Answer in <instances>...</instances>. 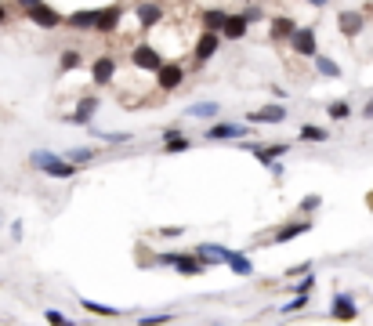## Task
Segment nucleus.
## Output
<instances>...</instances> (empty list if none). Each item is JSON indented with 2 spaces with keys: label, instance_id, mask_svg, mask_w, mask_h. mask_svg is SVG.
Listing matches in <instances>:
<instances>
[{
  "label": "nucleus",
  "instance_id": "5",
  "mask_svg": "<svg viewBox=\"0 0 373 326\" xmlns=\"http://www.w3.org/2000/svg\"><path fill=\"white\" fill-rule=\"evenodd\" d=\"M327 316H330L333 323H355V319H359V304H355L352 293H333Z\"/></svg>",
  "mask_w": 373,
  "mask_h": 326
},
{
  "label": "nucleus",
  "instance_id": "2",
  "mask_svg": "<svg viewBox=\"0 0 373 326\" xmlns=\"http://www.w3.org/2000/svg\"><path fill=\"white\" fill-rule=\"evenodd\" d=\"M153 265H164V268H174V272H182V275H203L207 272V265L196 257V254H182V250H167V254H159V257H153Z\"/></svg>",
  "mask_w": 373,
  "mask_h": 326
},
{
  "label": "nucleus",
  "instance_id": "38",
  "mask_svg": "<svg viewBox=\"0 0 373 326\" xmlns=\"http://www.w3.org/2000/svg\"><path fill=\"white\" fill-rule=\"evenodd\" d=\"M182 232H185L182 225H167V228H159V236H164V239H177Z\"/></svg>",
  "mask_w": 373,
  "mask_h": 326
},
{
  "label": "nucleus",
  "instance_id": "36",
  "mask_svg": "<svg viewBox=\"0 0 373 326\" xmlns=\"http://www.w3.org/2000/svg\"><path fill=\"white\" fill-rule=\"evenodd\" d=\"M322 207V196H304L301 200V214H312V210H319Z\"/></svg>",
  "mask_w": 373,
  "mask_h": 326
},
{
  "label": "nucleus",
  "instance_id": "35",
  "mask_svg": "<svg viewBox=\"0 0 373 326\" xmlns=\"http://www.w3.org/2000/svg\"><path fill=\"white\" fill-rule=\"evenodd\" d=\"M327 112H330V120H348V117H352V105H348V102H330Z\"/></svg>",
  "mask_w": 373,
  "mask_h": 326
},
{
  "label": "nucleus",
  "instance_id": "33",
  "mask_svg": "<svg viewBox=\"0 0 373 326\" xmlns=\"http://www.w3.org/2000/svg\"><path fill=\"white\" fill-rule=\"evenodd\" d=\"M94 156H98V149H66V160L76 163V167H80V163H91Z\"/></svg>",
  "mask_w": 373,
  "mask_h": 326
},
{
  "label": "nucleus",
  "instance_id": "6",
  "mask_svg": "<svg viewBox=\"0 0 373 326\" xmlns=\"http://www.w3.org/2000/svg\"><path fill=\"white\" fill-rule=\"evenodd\" d=\"M26 19L33 22V26H40V29H58L62 22H66V19H62V15H58V11H55L51 4H44V0L26 11Z\"/></svg>",
  "mask_w": 373,
  "mask_h": 326
},
{
  "label": "nucleus",
  "instance_id": "29",
  "mask_svg": "<svg viewBox=\"0 0 373 326\" xmlns=\"http://www.w3.org/2000/svg\"><path fill=\"white\" fill-rule=\"evenodd\" d=\"M171 323H174V312H153L138 319V326H171Z\"/></svg>",
  "mask_w": 373,
  "mask_h": 326
},
{
  "label": "nucleus",
  "instance_id": "9",
  "mask_svg": "<svg viewBox=\"0 0 373 326\" xmlns=\"http://www.w3.org/2000/svg\"><path fill=\"white\" fill-rule=\"evenodd\" d=\"M304 232H312V221H286L283 228H275V236H272V243L275 247H283V243H294L297 236H304Z\"/></svg>",
  "mask_w": 373,
  "mask_h": 326
},
{
  "label": "nucleus",
  "instance_id": "45",
  "mask_svg": "<svg viewBox=\"0 0 373 326\" xmlns=\"http://www.w3.org/2000/svg\"><path fill=\"white\" fill-rule=\"evenodd\" d=\"M210 326H225V323H210Z\"/></svg>",
  "mask_w": 373,
  "mask_h": 326
},
{
  "label": "nucleus",
  "instance_id": "13",
  "mask_svg": "<svg viewBox=\"0 0 373 326\" xmlns=\"http://www.w3.org/2000/svg\"><path fill=\"white\" fill-rule=\"evenodd\" d=\"M363 22H366L363 11H340V15H337V29L345 33V37H352V40L363 33Z\"/></svg>",
  "mask_w": 373,
  "mask_h": 326
},
{
  "label": "nucleus",
  "instance_id": "21",
  "mask_svg": "<svg viewBox=\"0 0 373 326\" xmlns=\"http://www.w3.org/2000/svg\"><path fill=\"white\" fill-rule=\"evenodd\" d=\"M225 22H229V11H221V8L203 11V29L207 33H225Z\"/></svg>",
  "mask_w": 373,
  "mask_h": 326
},
{
  "label": "nucleus",
  "instance_id": "14",
  "mask_svg": "<svg viewBox=\"0 0 373 326\" xmlns=\"http://www.w3.org/2000/svg\"><path fill=\"white\" fill-rule=\"evenodd\" d=\"M98 15H102V8H84V11H73L69 19H66V26H69V29H98Z\"/></svg>",
  "mask_w": 373,
  "mask_h": 326
},
{
  "label": "nucleus",
  "instance_id": "41",
  "mask_svg": "<svg viewBox=\"0 0 373 326\" xmlns=\"http://www.w3.org/2000/svg\"><path fill=\"white\" fill-rule=\"evenodd\" d=\"M363 117H366V120H373V102H366V105H363Z\"/></svg>",
  "mask_w": 373,
  "mask_h": 326
},
{
  "label": "nucleus",
  "instance_id": "7",
  "mask_svg": "<svg viewBox=\"0 0 373 326\" xmlns=\"http://www.w3.org/2000/svg\"><path fill=\"white\" fill-rule=\"evenodd\" d=\"M182 80H185V65L182 62H167L164 69L156 73V87L164 91V94H171V91L182 87Z\"/></svg>",
  "mask_w": 373,
  "mask_h": 326
},
{
  "label": "nucleus",
  "instance_id": "27",
  "mask_svg": "<svg viewBox=\"0 0 373 326\" xmlns=\"http://www.w3.org/2000/svg\"><path fill=\"white\" fill-rule=\"evenodd\" d=\"M91 130V138H102V141H131V135H127V130H102V127H87Z\"/></svg>",
  "mask_w": 373,
  "mask_h": 326
},
{
  "label": "nucleus",
  "instance_id": "17",
  "mask_svg": "<svg viewBox=\"0 0 373 326\" xmlns=\"http://www.w3.org/2000/svg\"><path fill=\"white\" fill-rule=\"evenodd\" d=\"M247 120H250V123H283V120H286V105H265V109H254Z\"/></svg>",
  "mask_w": 373,
  "mask_h": 326
},
{
  "label": "nucleus",
  "instance_id": "18",
  "mask_svg": "<svg viewBox=\"0 0 373 326\" xmlns=\"http://www.w3.org/2000/svg\"><path fill=\"white\" fill-rule=\"evenodd\" d=\"M247 29H250V19H247V15H229V22H225V33H221V37L225 40H243V37H247Z\"/></svg>",
  "mask_w": 373,
  "mask_h": 326
},
{
  "label": "nucleus",
  "instance_id": "12",
  "mask_svg": "<svg viewBox=\"0 0 373 326\" xmlns=\"http://www.w3.org/2000/svg\"><path fill=\"white\" fill-rule=\"evenodd\" d=\"M221 33H207L203 29V37L196 40V62H210V58H214L218 55V47H221Z\"/></svg>",
  "mask_w": 373,
  "mask_h": 326
},
{
  "label": "nucleus",
  "instance_id": "8",
  "mask_svg": "<svg viewBox=\"0 0 373 326\" xmlns=\"http://www.w3.org/2000/svg\"><path fill=\"white\" fill-rule=\"evenodd\" d=\"M290 47H294L297 55H304V58H319L315 29H312V26H297V33H294V40H290Z\"/></svg>",
  "mask_w": 373,
  "mask_h": 326
},
{
  "label": "nucleus",
  "instance_id": "11",
  "mask_svg": "<svg viewBox=\"0 0 373 326\" xmlns=\"http://www.w3.org/2000/svg\"><path fill=\"white\" fill-rule=\"evenodd\" d=\"M283 153H290L286 141H272V145H250V156H257V163H265V167H272L275 160H279Z\"/></svg>",
  "mask_w": 373,
  "mask_h": 326
},
{
  "label": "nucleus",
  "instance_id": "39",
  "mask_svg": "<svg viewBox=\"0 0 373 326\" xmlns=\"http://www.w3.org/2000/svg\"><path fill=\"white\" fill-rule=\"evenodd\" d=\"M312 286H315V275H312V272H308V275H304V280H301V286H297V293H312Z\"/></svg>",
  "mask_w": 373,
  "mask_h": 326
},
{
  "label": "nucleus",
  "instance_id": "37",
  "mask_svg": "<svg viewBox=\"0 0 373 326\" xmlns=\"http://www.w3.org/2000/svg\"><path fill=\"white\" fill-rule=\"evenodd\" d=\"M308 272H312V261H301V265L286 268V275H290V280H297V275H308Z\"/></svg>",
  "mask_w": 373,
  "mask_h": 326
},
{
  "label": "nucleus",
  "instance_id": "19",
  "mask_svg": "<svg viewBox=\"0 0 373 326\" xmlns=\"http://www.w3.org/2000/svg\"><path fill=\"white\" fill-rule=\"evenodd\" d=\"M294 33H297V22L294 19H272V29H268V40H294Z\"/></svg>",
  "mask_w": 373,
  "mask_h": 326
},
{
  "label": "nucleus",
  "instance_id": "15",
  "mask_svg": "<svg viewBox=\"0 0 373 326\" xmlns=\"http://www.w3.org/2000/svg\"><path fill=\"white\" fill-rule=\"evenodd\" d=\"M94 109H98V98H80V105H76V112H69V123H80V127H91V117H94Z\"/></svg>",
  "mask_w": 373,
  "mask_h": 326
},
{
  "label": "nucleus",
  "instance_id": "42",
  "mask_svg": "<svg viewBox=\"0 0 373 326\" xmlns=\"http://www.w3.org/2000/svg\"><path fill=\"white\" fill-rule=\"evenodd\" d=\"M304 4H312V8H327L330 0H304Z\"/></svg>",
  "mask_w": 373,
  "mask_h": 326
},
{
  "label": "nucleus",
  "instance_id": "24",
  "mask_svg": "<svg viewBox=\"0 0 373 326\" xmlns=\"http://www.w3.org/2000/svg\"><path fill=\"white\" fill-rule=\"evenodd\" d=\"M185 117H192V120H214L218 117V102H196V105L185 109Z\"/></svg>",
  "mask_w": 373,
  "mask_h": 326
},
{
  "label": "nucleus",
  "instance_id": "1",
  "mask_svg": "<svg viewBox=\"0 0 373 326\" xmlns=\"http://www.w3.org/2000/svg\"><path fill=\"white\" fill-rule=\"evenodd\" d=\"M29 167L44 171L47 178H58V182H69V178L76 174V163H69L66 156H58V153H47V149H37L33 156H29Z\"/></svg>",
  "mask_w": 373,
  "mask_h": 326
},
{
  "label": "nucleus",
  "instance_id": "22",
  "mask_svg": "<svg viewBox=\"0 0 373 326\" xmlns=\"http://www.w3.org/2000/svg\"><path fill=\"white\" fill-rule=\"evenodd\" d=\"M135 11H138V22H141L145 29L156 26L159 19H164V8H159V4H149V0H145V4H138Z\"/></svg>",
  "mask_w": 373,
  "mask_h": 326
},
{
  "label": "nucleus",
  "instance_id": "3",
  "mask_svg": "<svg viewBox=\"0 0 373 326\" xmlns=\"http://www.w3.org/2000/svg\"><path fill=\"white\" fill-rule=\"evenodd\" d=\"M247 135H250V127H243L236 120H221V123H214V127L203 130L207 141H239V138H247Z\"/></svg>",
  "mask_w": 373,
  "mask_h": 326
},
{
  "label": "nucleus",
  "instance_id": "32",
  "mask_svg": "<svg viewBox=\"0 0 373 326\" xmlns=\"http://www.w3.org/2000/svg\"><path fill=\"white\" fill-rule=\"evenodd\" d=\"M44 319H47V326H76V319H69L66 312H58V308H47Z\"/></svg>",
  "mask_w": 373,
  "mask_h": 326
},
{
  "label": "nucleus",
  "instance_id": "43",
  "mask_svg": "<svg viewBox=\"0 0 373 326\" xmlns=\"http://www.w3.org/2000/svg\"><path fill=\"white\" fill-rule=\"evenodd\" d=\"M19 4H22V8L29 11V8H33V4H40V0H19Z\"/></svg>",
  "mask_w": 373,
  "mask_h": 326
},
{
  "label": "nucleus",
  "instance_id": "25",
  "mask_svg": "<svg viewBox=\"0 0 373 326\" xmlns=\"http://www.w3.org/2000/svg\"><path fill=\"white\" fill-rule=\"evenodd\" d=\"M229 268H232L236 275H243V280H247V275H254L250 257H247V254H239V250H232V254H229Z\"/></svg>",
  "mask_w": 373,
  "mask_h": 326
},
{
  "label": "nucleus",
  "instance_id": "23",
  "mask_svg": "<svg viewBox=\"0 0 373 326\" xmlns=\"http://www.w3.org/2000/svg\"><path fill=\"white\" fill-rule=\"evenodd\" d=\"M80 308H84L87 316H105V319H116L123 308H112V304H98V301H87V298H80Z\"/></svg>",
  "mask_w": 373,
  "mask_h": 326
},
{
  "label": "nucleus",
  "instance_id": "10",
  "mask_svg": "<svg viewBox=\"0 0 373 326\" xmlns=\"http://www.w3.org/2000/svg\"><path fill=\"white\" fill-rule=\"evenodd\" d=\"M192 254H196L203 265H229V254H232V250L218 247V243H200V247L192 250Z\"/></svg>",
  "mask_w": 373,
  "mask_h": 326
},
{
  "label": "nucleus",
  "instance_id": "30",
  "mask_svg": "<svg viewBox=\"0 0 373 326\" xmlns=\"http://www.w3.org/2000/svg\"><path fill=\"white\" fill-rule=\"evenodd\" d=\"M304 308H308V293H294V298H290L279 312L283 316H294V312H304Z\"/></svg>",
  "mask_w": 373,
  "mask_h": 326
},
{
  "label": "nucleus",
  "instance_id": "31",
  "mask_svg": "<svg viewBox=\"0 0 373 326\" xmlns=\"http://www.w3.org/2000/svg\"><path fill=\"white\" fill-rule=\"evenodd\" d=\"M189 145H192V141H189L185 135H177V138H167V141H164V153H167V156H177V153H185Z\"/></svg>",
  "mask_w": 373,
  "mask_h": 326
},
{
  "label": "nucleus",
  "instance_id": "20",
  "mask_svg": "<svg viewBox=\"0 0 373 326\" xmlns=\"http://www.w3.org/2000/svg\"><path fill=\"white\" fill-rule=\"evenodd\" d=\"M120 19H123V8H120V4L102 8V15H98V29H94V33H112V29L120 26Z\"/></svg>",
  "mask_w": 373,
  "mask_h": 326
},
{
  "label": "nucleus",
  "instance_id": "44",
  "mask_svg": "<svg viewBox=\"0 0 373 326\" xmlns=\"http://www.w3.org/2000/svg\"><path fill=\"white\" fill-rule=\"evenodd\" d=\"M4 19H8V8H4V4H0V26H4Z\"/></svg>",
  "mask_w": 373,
  "mask_h": 326
},
{
  "label": "nucleus",
  "instance_id": "34",
  "mask_svg": "<svg viewBox=\"0 0 373 326\" xmlns=\"http://www.w3.org/2000/svg\"><path fill=\"white\" fill-rule=\"evenodd\" d=\"M80 65V51H62V58H58V69L62 73H73Z\"/></svg>",
  "mask_w": 373,
  "mask_h": 326
},
{
  "label": "nucleus",
  "instance_id": "4",
  "mask_svg": "<svg viewBox=\"0 0 373 326\" xmlns=\"http://www.w3.org/2000/svg\"><path fill=\"white\" fill-rule=\"evenodd\" d=\"M131 62H135V69H145V73H159L164 69V58H159V51L153 44H135V51H131Z\"/></svg>",
  "mask_w": 373,
  "mask_h": 326
},
{
  "label": "nucleus",
  "instance_id": "40",
  "mask_svg": "<svg viewBox=\"0 0 373 326\" xmlns=\"http://www.w3.org/2000/svg\"><path fill=\"white\" fill-rule=\"evenodd\" d=\"M243 15H247L250 22H257V19H261V8H247V11H243Z\"/></svg>",
  "mask_w": 373,
  "mask_h": 326
},
{
  "label": "nucleus",
  "instance_id": "26",
  "mask_svg": "<svg viewBox=\"0 0 373 326\" xmlns=\"http://www.w3.org/2000/svg\"><path fill=\"white\" fill-rule=\"evenodd\" d=\"M297 138H301V141H327L330 130L319 127V123H304V127H297Z\"/></svg>",
  "mask_w": 373,
  "mask_h": 326
},
{
  "label": "nucleus",
  "instance_id": "28",
  "mask_svg": "<svg viewBox=\"0 0 373 326\" xmlns=\"http://www.w3.org/2000/svg\"><path fill=\"white\" fill-rule=\"evenodd\" d=\"M315 69H319L322 76H330V80H337V76H340V65H337L333 58H327V55H319V58H315Z\"/></svg>",
  "mask_w": 373,
  "mask_h": 326
},
{
  "label": "nucleus",
  "instance_id": "16",
  "mask_svg": "<svg viewBox=\"0 0 373 326\" xmlns=\"http://www.w3.org/2000/svg\"><path fill=\"white\" fill-rule=\"evenodd\" d=\"M112 76H116V62H112L109 55H102V58H94V65H91V80H94V84H109V80Z\"/></svg>",
  "mask_w": 373,
  "mask_h": 326
}]
</instances>
